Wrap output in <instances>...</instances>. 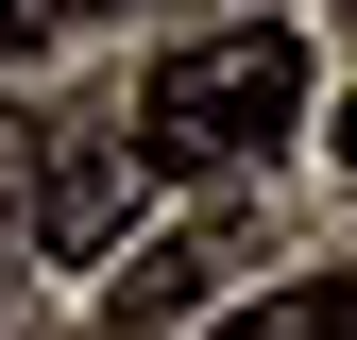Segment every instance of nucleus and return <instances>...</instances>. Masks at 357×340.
Wrapping results in <instances>:
<instances>
[{"instance_id": "obj_1", "label": "nucleus", "mask_w": 357, "mask_h": 340, "mask_svg": "<svg viewBox=\"0 0 357 340\" xmlns=\"http://www.w3.org/2000/svg\"><path fill=\"white\" fill-rule=\"evenodd\" d=\"M289 119H306V34L289 17H238V34H188V52L137 85L119 137H137L153 170H238V153H273Z\"/></svg>"}, {"instance_id": "obj_2", "label": "nucleus", "mask_w": 357, "mask_h": 340, "mask_svg": "<svg viewBox=\"0 0 357 340\" xmlns=\"http://www.w3.org/2000/svg\"><path fill=\"white\" fill-rule=\"evenodd\" d=\"M119 204H137V137H119V119H52V153H34V238H52V255H102Z\"/></svg>"}, {"instance_id": "obj_3", "label": "nucleus", "mask_w": 357, "mask_h": 340, "mask_svg": "<svg viewBox=\"0 0 357 340\" xmlns=\"http://www.w3.org/2000/svg\"><path fill=\"white\" fill-rule=\"evenodd\" d=\"M221 272H238V222H188V238H137V255L102 272V340H170V323H188L204 289H221Z\"/></svg>"}, {"instance_id": "obj_4", "label": "nucleus", "mask_w": 357, "mask_h": 340, "mask_svg": "<svg viewBox=\"0 0 357 340\" xmlns=\"http://www.w3.org/2000/svg\"><path fill=\"white\" fill-rule=\"evenodd\" d=\"M221 340H357V272H324V289H273V307H238Z\"/></svg>"}, {"instance_id": "obj_5", "label": "nucleus", "mask_w": 357, "mask_h": 340, "mask_svg": "<svg viewBox=\"0 0 357 340\" xmlns=\"http://www.w3.org/2000/svg\"><path fill=\"white\" fill-rule=\"evenodd\" d=\"M68 17H102V0H0V68H17L34 34H68Z\"/></svg>"}, {"instance_id": "obj_6", "label": "nucleus", "mask_w": 357, "mask_h": 340, "mask_svg": "<svg viewBox=\"0 0 357 340\" xmlns=\"http://www.w3.org/2000/svg\"><path fill=\"white\" fill-rule=\"evenodd\" d=\"M340 170H357V102H340Z\"/></svg>"}]
</instances>
